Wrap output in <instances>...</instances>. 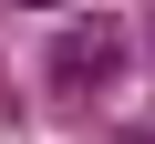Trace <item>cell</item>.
Here are the masks:
<instances>
[{
    "label": "cell",
    "instance_id": "6da1fadb",
    "mask_svg": "<svg viewBox=\"0 0 155 144\" xmlns=\"http://www.w3.org/2000/svg\"><path fill=\"white\" fill-rule=\"evenodd\" d=\"M114 72H124V31H114L104 11L62 21V31L41 41V93H52V103H104Z\"/></svg>",
    "mask_w": 155,
    "mask_h": 144
},
{
    "label": "cell",
    "instance_id": "7a4b0ae2",
    "mask_svg": "<svg viewBox=\"0 0 155 144\" xmlns=\"http://www.w3.org/2000/svg\"><path fill=\"white\" fill-rule=\"evenodd\" d=\"M11 11H52V0H11Z\"/></svg>",
    "mask_w": 155,
    "mask_h": 144
}]
</instances>
